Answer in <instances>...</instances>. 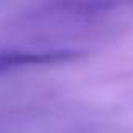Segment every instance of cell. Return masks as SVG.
<instances>
[{"label":"cell","instance_id":"cell-1","mask_svg":"<svg viewBox=\"0 0 133 133\" xmlns=\"http://www.w3.org/2000/svg\"><path fill=\"white\" fill-rule=\"evenodd\" d=\"M78 52L66 49H0V72L25 66L56 64L74 59Z\"/></svg>","mask_w":133,"mask_h":133}]
</instances>
